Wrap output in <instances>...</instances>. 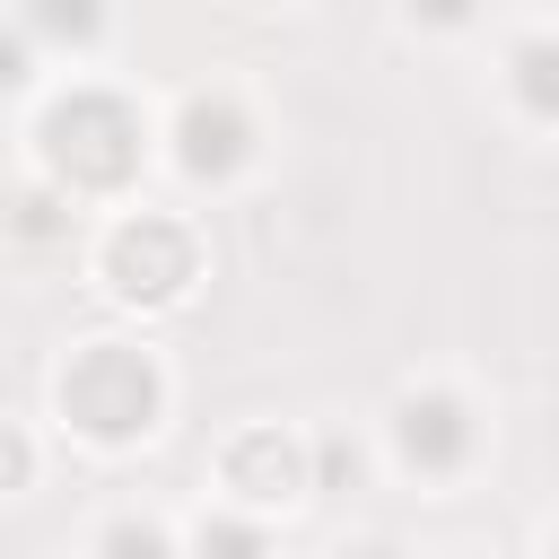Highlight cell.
Wrapping results in <instances>:
<instances>
[{"instance_id":"1","label":"cell","mask_w":559,"mask_h":559,"mask_svg":"<svg viewBox=\"0 0 559 559\" xmlns=\"http://www.w3.org/2000/svg\"><path fill=\"white\" fill-rule=\"evenodd\" d=\"M61 411H70V428L122 445V437H140V428L157 419V367H148L140 349L96 341V349L70 358V376H61Z\"/></svg>"},{"instance_id":"2","label":"cell","mask_w":559,"mask_h":559,"mask_svg":"<svg viewBox=\"0 0 559 559\" xmlns=\"http://www.w3.org/2000/svg\"><path fill=\"white\" fill-rule=\"evenodd\" d=\"M44 148H52V175H61V183L96 192V183H122V175L140 166V122H131L114 96L79 87V96H61V105L44 114Z\"/></svg>"},{"instance_id":"3","label":"cell","mask_w":559,"mask_h":559,"mask_svg":"<svg viewBox=\"0 0 559 559\" xmlns=\"http://www.w3.org/2000/svg\"><path fill=\"white\" fill-rule=\"evenodd\" d=\"M105 271H114L122 297H175V288L192 280V245H183V227H166V218H122L114 245H105Z\"/></svg>"},{"instance_id":"4","label":"cell","mask_w":559,"mask_h":559,"mask_svg":"<svg viewBox=\"0 0 559 559\" xmlns=\"http://www.w3.org/2000/svg\"><path fill=\"white\" fill-rule=\"evenodd\" d=\"M393 437H402V454H411L419 472H454V463L472 454V411H463L454 393H411L402 419H393Z\"/></svg>"},{"instance_id":"5","label":"cell","mask_w":559,"mask_h":559,"mask_svg":"<svg viewBox=\"0 0 559 559\" xmlns=\"http://www.w3.org/2000/svg\"><path fill=\"white\" fill-rule=\"evenodd\" d=\"M227 489H245V498H297L306 489V454L280 428H253V437L227 445Z\"/></svg>"},{"instance_id":"6","label":"cell","mask_w":559,"mask_h":559,"mask_svg":"<svg viewBox=\"0 0 559 559\" xmlns=\"http://www.w3.org/2000/svg\"><path fill=\"white\" fill-rule=\"evenodd\" d=\"M236 157H245V122H236V105L192 96V105H183V166H192V175H227Z\"/></svg>"},{"instance_id":"7","label":"cell","mask_w":559,"mask_h":559,"mask_svg":"<svg viewBox=\"0 0 559 559\" xmlns=\"http://www.w3.org/2000/svg\"><path fill=\"white\" fill-rule=\"evenodd\" d=\"M515 87H524L533 114H559V44H550V35H533V44L515 52Z\"/></svg>"},{"instance_id":"8","label":"cell","mask_w":559,"mask_h":559,"mask_svg":"<svg viewBox=\"0 0 559 559\" xmlns=\"http://www.w3.org/2000/svg\"><path fill=\"white\" fill-rule=\"evenodd\" d=\"M192 559H262V533H253V524H236V515H218V524H201V533H192Z\"/></svg>"},{"instance_id":"9","label":"cell","mask_w":559,"mask_h":559,"mask_svg":"<svg viewBox=\"0 0 559 559\" xmlns=\"http://www.w3.org/2000/svg\"><path fill=\"white\" fill-rule=\"evenodd\" d=\"M105 559H166V533H157V524H131V515H122V524L105 533Z\"/></svg>"},{"instance_id":"10","label":"cell","mask_w":559,"mask_h":559,"mask_svg":"<svg viewBox=\"0 0 559 559\" xmlns=\"http://www.w3.org/2000/svg\"><path fill=\"white\" fill-rule=\"evenodd\" d=\"M17 480H26V437L0 428V489H17Z\"/></svg>"},{"instance_id":"11","label":"cell","mask_w":559,"mask_h":559,"mask_svg":"<svg viewBox=\"0 0 559 559\" xmlns=\"http://www.w3.org/2000/svg\"><path fill=\"white\" fill-rule=\"evenodd\" d=\"M314 463H323V480H341V472H358V454H349V445H341V437H332V445H323V454H314Z\"/></svg>"},{"instance_id":"12","label":"cell","mask_w":559,"mask_h":559,"mask_svg":"<svg viewBox=\"0 0 559 559\" xmlns=\"http://www.w3.org/2000/svg\"><path fill=\"white\" fill-rule=\"evenodd\" d=\"M17 61H26V52H17V35H0V79H17Z\"/></svg>"},{"instance_id":"13","label":"cell","mask_w":559,"mask_h":559,"mask_svg":"<svg viewBox=\"0 0 559 559\" xmlns=\"http://www.w3.org/2000/svg\"><path fill=\"white\" fill-rule=\"evenodd\" d=\"M349 559H393V550H384V542H367V550H349Z\"/></svg>"}]
</instances>
